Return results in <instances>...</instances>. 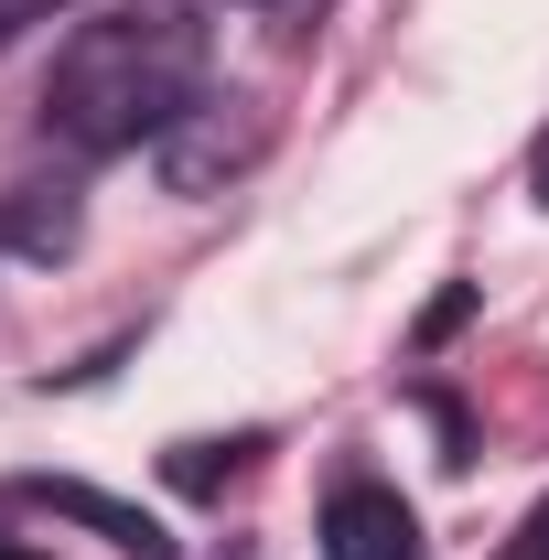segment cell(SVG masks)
Instances as JSON below:
<instances>
[{"label": "cell", "mask_w": 549, "mask_h": 560, "mask_svg": "<svg viewBox=\"0 0 549 560\" xmlns=\"http://www.w3.org/2000/svg\"><path fill=\"white\" fill-rule=\"evenodd\" d=\"M206 97V0L86 11L44 75V130L66 151H140Z\"/></svg>", "instance_id": "obj_1"}, {"label": "cell", "mask_w": 549, "mask_h": 560, "mask_svg": "<svg viewBox=\"0 0 549 560\" xmlns=\"http://www.w3.org/2000/svg\"><path fill=\"white\" fill-rule=\"evenodd\" d=\"M324 560H431L420 550V517L399 486H377V475H344L335 495H324Z\"/></svg>", "instance_id": "obj_2"}, {"label": "cell", "mask_w": 549, "mask_h": 560, "mask_svg": "<svg viewBox=\"0 0 549 560\" xmlns=\"http://www.w3.org/2000/svg\"><path fill=\"white\" fill-rule=\"evenodd\" d=\"M226 108H237V97H195V108L162 130V173H173V195H206L215 173H237V162L259 151V119L226 130Z\"/></svg>", "instance_id": "obj_3"}, {"label": "cell", "mask_w": 549, "mask_h": 560, "mask_svg": "<svg viewBox=\"0 0 549 560\" xmlns=\"http://www.w3.org/2000/svg\"><path fill=\"white\" fill-rule=\"evenodd\" d=\"M22 506H55V517H75V528H97L108 550H130V560H173V539H162V517H140L130 495H97V486H75V475H22Z\"/></svg>", "instance_id": "obj_4"}, {"label": "cell", "mask_w": 549, "mask_h": 560, "mask_svg": "<svg viewBox=\"0 0 549 560\" xmlns=\"http://www.w3.org/2000/svg\"><path fill=\"white\" fill-rule=\"evenodd\" d=\"M0 237H11L22 259H66L75 248V195L66 184H22V195L0 206Z\"/></svg>", "instance_id": "obj_5"}, {"label": "cell", "mask_w": 549, "mask_h": 560, "mask_svg": "<svg viewBox=\"0 0 549 560\" xmlns=\"http://www.w3.org/2000/svg\"><path fill=\"white\" fill-rule=\"evenodd\" d=\"M248 453H259V431H237V442H173V464H162V475H173L184 495H215Z\"/></svg>", "instance_id": "obj_6"}, {"label": "cell", "mask_w": 549, "mask_h": 560, "mask_svg": "<svg viewBox=\"0 0 549 560\" xmlns=\"http://www.w3.org/2000/svg\"><path fill=\"white\" fill-rule=\"evenodd\" d=\"M464 313H475V291H464V280H453V291H442V302H431V313H420V346H442V335H464Z\"/></svg>", "instance_id": "obj_7"}, {"label": "cell", "mask_w": 549, "mask_h": 560, "mask_svg": "<svg viewBox=\"0 0 549 560\" xmlns=\"http://www.w3.org/2000/svg\"><path fill=\"white\" fill-rule=\"evenodd\" d=\"M495 560H549V495L517 517V528H506V550H495Z\"/></svg>", "instance_id": "obj_8"}, {"label": "cell", "mask_w": 549, "mask_h": 560, "mask_svg": "<svg viewBox=\"0 0 549 560\" xmlns=\"http://www.w3.org/2000/svg\"><path fill=\"white\" fill-rule=\"evenodd\" d=\"M75 0H0V44H22V33H33V22H66Z\"/></svg>", "instance_id": "obj_9"}, {"label": "cell", "mask_w": 549, "mask_h": 560, "mask_svg": "<svg viewBox=\"0 0 549 560\" xmlns=\"http://www.w3.org/2000/svg\"><path fill=\"white\" fill-rule=\"evenodd\" d=\"M528 173H539V206H549V140H539V162H528Z\"/></svg>", "instance_id": "obj_10"}, {"label": "cell", "mask_w": 549, "mask_h": 560, "mask_svg": "<svg viewBox=\"0 0 549 560\" xmlns=\"http://www.w3.org/2000/svg\"><path fill=\"white\" fill-rule=\"evenodd\" d=\"M0 560H33V550H11V539H0Z\"/></svg>", "instance_id": "obj_11"}]
</instances>
